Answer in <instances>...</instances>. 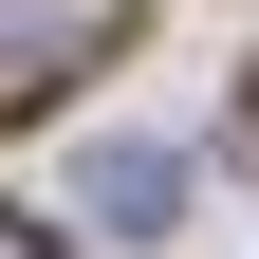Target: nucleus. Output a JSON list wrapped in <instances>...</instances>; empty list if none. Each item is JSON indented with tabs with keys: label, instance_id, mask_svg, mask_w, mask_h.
Masks as SVG:
<instances>
[{
	"label": "nucleus",
	"instance_id": "nucleus-1",
	"mask_svg": "<svg viewBox=\"0 0 259 259\" xmlns=\"http://www.w3.org/2000/svg\"><path fill=\"white\" fill-rule=\"evenodd\" d=\"M93 56H130V0H0V111L93 93Z\"/></svg>",
	"mask_w": 259,
	"mask_h": 259
},
{
	"label": "nucleus",
	"instance_id": "nucleus-2",
	"mask_svg": "<svg viewBox=\"0 0 259 259\" xmlns=\"http://www.w3.org/2000/svg\"><path fill=\"white\" fill-rule=\"evenodd\" d=\"M74 204H93V222H130V241H167V222H185V148H148V130H111V148L74 167Z\"/></svg>",
	"mask_w": 259,
	"mask_h": 259
},
{
	"label": "nucleus",
	"instance_id": "nucleus-3",
	"mask_svg": "<svg viewBox=\"0 0 259 259\" xmlns=\"http://www.w3.org/2000/svg\"><path fill=\"white\" fill-rule=\"evenodd\" d=\"M0 259H56V241H37V222H19V204H0Z\"/></svg>",
	"mask_w": 259,
	"mask_h": 259
}]
</instances>
